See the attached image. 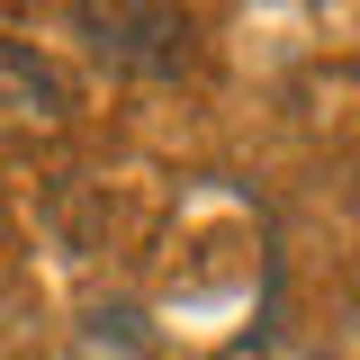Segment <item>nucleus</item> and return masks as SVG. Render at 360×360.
<instances>
[{"instance_id":"nucleus-1","label":"nucleus","mask_w":360,"mask_h":360,"mask_svg":"<svg viewBox=\"0 0 360 360\" xmlns=\"http://www.w3.org/2000/svg\"><path fill=\"white\" fill-rule=\"evenodd\" d=\"M72 117V82H63V63L37 54V45L0 37V135H54Z\"/></svg>"},{"instance_id":"nucleus-2","label":"nucleus","mask_w":360,"mask_h":360,"mask_svg":"<svg viewBox=\"0 0 360 360\" xmlns=\"http://www.w3.org/2000/svg\"><path fill=\"white\" fill-rule=\"evenodd\" d=\"M90 45L108 63H135V72H172L180 45H189V18L180 9H82Z\"/></svg>"}]
</instances>
